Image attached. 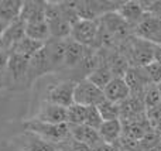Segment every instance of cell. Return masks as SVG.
<instances>
[{"label":"cell","mask_w":161,"mask_h":151,"mask_svg":"<svg viewBox=\"0 0 161 151\" xmlns=\"http://www.w3.org/2000/svg\"><path fill=\"white\" fill-rule=\"evenodd\" d=\"M20 19L25 24L45 20V2H23Z\"/></svg>","instance_id":"cell-20"},{"label":"cell","mask_w":161,"mask_h":151,"mask_svg":"<svg viewBox=\"0 0 161 151\" xmlns=\"http://www.w3.org/2000/svg\"><path fill=\"white\" fill-rule=\"evenodd\" d=\"M36 120L44 121V123L51 124H64L68 123V116H67V107L57 106V105L44 102L40 107L38 113L36 115Z\"/></svg>","instance_id":"cell-11"},{"label":"cell","mask_w":161,"mask_h":151,"mask_svg":"<svg viewBox=\"0 0 161 151\" xmlns=\"http://www.w3.org/2000/svg\"><path fill=\"white\" fill-rule=\"evenodd\" d=\"M89 48L83 47V45L75 42L74 40L67 38V50H65V68L69 69H75L80 64L83 58H85L86 52Z\"/></svg>","instance_id":"cell-21"},{"label":"cell","mask_w":161,"mask_h":151,"mask_svg":"<svg viewBox=\"0 0 161 151\" xmlns=\"http://www.w3.org/2000/svg\"><path fill=\"white\" fill-rule=\"evenodd\" d=\"M144 151H161V138H160V141L157 144H154V146H151L150 148H146Z\"/></svg>","instance_id":"cell-35"},{"label":"cell","mask_w":161,"mask_h":151,"mask_svg":"<svg viewBox=\"0 0 161 151\" xmlns=\"http://www.w3.org/2000/svg\"><path fill=\"white\" fill-rule=\"evenodd\" d=\"M45 21L50 28L51 38L67 40L71 37L72 25L62 14L59 2H45Z\"/></svg>","instance_id":"cell-3"},{"label":"cell","mask_w":161,"mask_h":151,"mask_svg":"<svg viewBox=\"0 0 161 151\" xmlns=\"http://www.w3.org/2000/svg\"><path fill=\"white\" fill-rule=\"evenodd\" d=\"M24 37H25V23L23 21L19 16L13 23H10V24L4 28V31H3L0 50L6 51V52H10L11 47H13L17 41L24 38Z\"/></svg>","instance_id":"cell-13"},{"label":"cell","mask_w":161,"mask_h":151,"mask_svg":"<svg viewBox=\"0 0 161 151\" xmlns=\"http://www.w3.org/2000/svg\"><path fill=\"white\" fill-rule=\"evenodd\" d=\"M58 148H62L65 151H93L91 147H88L83 143H79V141H76V140H74L72 137L67 138L64 143H61L58 146Z\"/></svg>","instance_id":"cell-32"},{"label":"cell","mask_w":161,"mask_h":151,"mask_svg":"<svg viewBox=\"0 0 161 151\" xmlns=\"http://www.w3.org/2000/svg\"><path fill=\"white\" fill-rule=\"evenodd\" d=\"M86 79H88V81H91L95 86H97L99 89L103 90L106 86H108L109 82L113 79V73L110 72V69H109L105 64H100L96 69L92 71V72L89 73Z\"/></svg>","instance_id":"cell-25"},{"label":"cell","mask_w":161,"mask_h":151,"mask_svg":"<svg viewBox=\"0 0 161 151\" xmlns=\"http://www.w3.org/2000/svg\"><path fill=\"white\" fill-rule=\"evenodd\" d=\"M133 35L154 45H161V16L146 13L142 21L133 28Z\"/></svg>","instance_id":"cell-4"},{"label":"cell","mask_w":161,"mask_h":151,"mask_svg":"<svg viewBox=\"0 0 161 151\" xmlns=\"http://www.w3.org/2000/svg\"><path fill=\"white\" fill-rule=\"evenodd\" d=\"M105 99L113 103H122L130 96V89L126 84L125 78H113L103 89Z\"/></svg>","instance_id":"cell-17"},{"label":"cell","mask_w":161,"mask_h":151,"mask_svg":"<svg viewBox=\"0 0 161 151\" xmlns=\"http://www.w3.org/2000/svg\"><path fill=\"white\" fill-rule=\"evenodd\" d=\"M146 120L153 132L161 134V105L146 109Z\"/></svg>","instance_id":"cell-28"},{"label":"cell","mask_w":161,"mask_h":151,"mask_svg":"<svg viewBox=\"0 0 161 151\" xmlns=\"http://www.w3.org/2000/svg\"><path fill=\"white\" fill-rule=\"evenodd\" d=\"M100 138L105 144H110L113 146L116 141H119V138L123 134V124L120 121V119L117 120H109V121H103L102 126L97 130Z\"/></svg>","instance_id":"cell-19"},{"label":"cell","mask_w":161,"mask_h":151,"mask_svg":"<svg viewBox=\"0 0 161 151\" xmlns=\"http://www.w3.org/2000/svg\"><path fill=\"white\" fill-rule=\"evenodd\" d=\"M23 130L27 133H33V134L38 136L40 138L48 141V143L54 144L58 147L61 143H64L67 138L71 137L69 132V124H51L44 123V121H38L36 119H30L23 123Z\"/></svg>","instance_id":"cell-1"},{"label":"cell","mask_w":161,"mask_h":151,"mask_svg":"<svg viewBox=\"0 0 161 151\" xmlns=\"http://www.w3.org/2000/svg\"><path fill=\"white\" fill-rule=\"evenodd\" d=\"M23 2L20 0H0V25L7 27L20 16Z\"/></svg>","instance_id":"cell-22"},{"label":"cell","mask_w":161,"mask_h":151,"mask_svg":"<svg viewBox=\"0 0 161 151\" xmlns=\"http://www.w3.org/2000/svg\"><path fill=\"white\" fill-rule=\"evenodd\" d=\"M69 132H71V137L74 140L86 144L92 150H95L103 143L97 130L91 129V127L85 126V124H78V126H71L69 124Z\"/></svg>","instance_id":"cell-15"},{"label":"cell","mask_w":161,"mask_h":151,"mask_svg":"<svg viewBox=\"0 0 161 151\" xmlns=\"http://www.w3.org/2000/svg\"><path fill=\"white\" fill-rule=\"evenodd\" d=\"M45 50L50 59L53 73L65 68V50H67V40H54L45 42Z\"/></svg>","instance_id":"cell-12"},{"label":"cell","mask_w":161,"mask_h":151,"mask_svg":"<svg viewBox=\"0 0 161 151\" xmlns=\"http://www.w3.org/2000/svg\"><path fill=\"white\" fill-rule=\"evenodd\" d=\"M75 86H76L75 79H67V81H62L59 84L54 85V86H51L48 89L45 102L57 105V106L69 107L71 105H74V90H75Z\"/></svg>","instance_id":"cell-7"},{"label":"cell","mask_w":161,"mask_h":151,"mask_svg":"<svg viewBox=\"0 0 161 151\" xmlns=\"http://www.w3.org/2000/svg\"><path fill=\"white\" fill-rule=\"evenodd\" d=\"M97 30H99L97 20H79L72 25L69 38L86 48H93L96 42Z\"/></svg>","instance_id":"cell-6"},{"label":"cell","mask_w":161,"mask_h":151,"mask_svg":"<svg viewBox=\"0 0 161 151\" xmlns=\"http://www.w3.org/2000/svg\"><path fill=\"white\" fill-rule=\"evenodd\" d=\"M7 62H8V52L0 50V85H3L4 84V81H6Z\"/></svg>","instance_id":"cell-34"},{"label":"cell","mask_w":161,"mask_h":151,"mask_svg":"<svg viewBox=\"0 0 161 151\" xmlns=\"http://www.w3.org/2000/svg\"><path fill=\"white\" fill-rule=\"evenodd\" d=\"M154 52H156V45L133 35L129 38L126 54L123 55L126 57L130 67L143 68L154 61Z\"/></svg>","instance_id":"cell-2"},{"label":"cell","mask_w":161,"mask_h":151,"mask_svg":"<svg viewBox=\"0 0 161 151\" xmlns=\"http://www.w3.org/2000/svg\"><path fill=\"white\" fill-rule=\"evenodd\" d=\"M105 100L103 90L95 86L91 81L83 78L82 81L76 82L75 90H74V103L82 105V106H97Z\"/></svg>","instance_id":"cell-5"},{"label":"cell","mask_w":161,"mask_h":151,"mask_svg":"<svg viewBox=\"0 0 161 151\" xmlns=\"http://www.w3.org/2000/svg\"><path fill=\"white\" fill-rule=\"evenodd\" d=\"M25 37H28L30 40L38 41L45 44L47 41L51 40V34H50V28L45 20L41 21H33V23H27L25 24Z\"/></svg>","instance_id":"cell-23"},{"label":"cell","mask_w":161,"mask_h":151,"mask_svg":"<svg viewBox=\"0 0 161 151\" xmlns=\"http://www.w3.org/2000/svg\"><path fill=\"white\" fill-rule=\"evenodd\" d=\"M67 116H68V124L71 126H78V124L85 123L86 117V106L74 103L69 107H67Z\"/></svg>","instance_id":"cell-27"},{"label":"cell","mask_w":161,"mask_h":151,"mask_svg":"<svg viewBox=\"0 0 161 151\" xmlns=\"http://www.w3.org/2000/svg\"><path fill=\"white\" fill-rule=\"evenodd\" d=\"M103 119L100 116L99 110L96 106H88L86 107V117H85V126L91 127V129L99 130V127L102 126Z\"/></svg>","instance_id":"cell-30"},{"label":"cell","mask_w":161,"mask_h":151,"mask_svg":"<svg viewBox=\"0 0 161 151\" xmlns=\"http://www.w3.org/2000/svg\"><path fill=\"white\" fill-rule=\"evenodd\" d=\"M143 102H144L146 109L148 107L157 106V105H161V96H160V88L158 85H148L146 88L144 93H143Z\"/></svg>","instance_id":"cell-29"},{"label":"cell","mask_w":161,"mask_h":151,"mask_svg":"<svg viewBox=\"0 0 161 151\" xmlns=\"http://www.w3.org/2000/svg\"><path fill=\"white\" fill-rule=\"evenodd\" d=\"M143 72L153 85H160L161 84V64L153 61L151 64L143 67Z\"/></svg>","instance_id":"cell-31"},{"label":"cell","mask_w":161,"mask_h":151,"mask_svg":"<svg viewBox=\"0 0 161 151\" xmlns=\"http://www.w3.org/2000/svg\"><path fill=\"white\" fill-rule=\"evenodd\" d=\"M123 78H125L129 89H130V95L133 93V96H139V98L143 96L146 88H147L148 85H151L150 81L147 79V76L143 72V68L129 67V69L126 71Z\"/></svg>","instance_id":"cell-14"},{"label":"cell","mask_w":161,"mask_h":151,"mask_svg":"<svg viewBox=\"0 0 161 151\" xmlns=\"http://www.w3.org/2000/svg\"><path fill=\"white\" fill-rule=\"evenodd\" d=\"M42 47H44L42 42L34 41V40H30L28 37H24V38L17 41L16 44L11 47V50L8 54H16V55L24 57V58L30 59L31 57H33L36 52H38Z\"/></svg>","instance_id":"cell-24"},{"label":"cell","mask_w":161,"mask_h":151,"mask_svg":"<svg viewBox=\"0 0 161 151\" xmlns=\"http://www.w3.org/2000/svg\"><path fill=\"white\" fill-rule=\"evenodd\" d=\"M119 16L130 25L131 28H134L140 21L142 19L146 16V11L143 8L142 3L140 2H136V0H127V2H123L122 6L119 7L117 10Z\"/></svg>","instance_id":"cell-16"},{"label":"cell","mask_w":161,"mask_h":151,"mask_svg":"<svg viewBox=\"0 0 161 151\" xmlns=\"http://www.w3.org/2000/svg\"><path fill=\"white\" fill-rule=\"evenodd\" d=\"M97 110H99L100 116H102L103 121H109V120H117L120 119V105L119 103H113L109 100H103L100 105H97Z\"/></svg>","instance_id":"cell-26"},{"label":"cell","mask_w":161,"mask_h":151,"mask_svg":"<svg viewBox=\"0 0 161 151\" xmlns=\"http://www.w3.org/2000/svg\"><path fill=\"white\" fill-rule=\"evenodd\" d=\"M47 73H53V68H51L50 59L47 55V50H45V44L38 52H36L28 61V71H27V84H33L36 79L41 78V76L47 75ZM28 86V85H27Z\"/></svg>","instance_id":"cell-10"},{"label":"cell","mask_w":161,"mask_h":151,"mask_svg":"<svg viewBox=\"0 0 161 151\" xmlns=\"http://www.w3.org/2000/svg\"><path fill=\"white\" fill-rule=\"evenodd\" d=\"M144 8L146 13L154 14V16H161V0L157 2H140Z\"/></svg>","instance_id":"cell-33"},{"label":"cell","mask_w":161,"mask_h":151,"mask_svg":"<svg viewBox=\"0 0 161 151\" xmlns=\"http://www.w3.org/2000/svg\"><path fill=\"white\" fill-rule=\"evenodd\" d=\"M55 151H65V150H62V148H57Z\"/></svg>","instance_id":"cell-36"},{"label":"cell","mask_w":161,"mask_h":151,"mask_svg":"<svg viewBox=\"0 0 161 151\" xmlns=\"http://www.w3.org/2000/svg\"><path fill=\"white\" fill-rule=\"evenodd\" d=\"M28 61L30 59L24 57L8 54L7 69H6V81L7 85H27V71H28Z\"/></svg>","instance_id":"cell-9"},{"label":"cell","mask_w":161,"mask_h":151,"mask_svg":"<svg viewBox=\"0 0 161 151\" xmlns=\"http://www.w3.org/2000/svg\"><path fill=\"white\" fill-rule=\"evenodd\" d=\"M19 140H20L19 151H55L58 148L54 144L40 138L38 136L33 134V133H27V132L23 133V136Z\"/></svg>","instance_id":"cell-18"},{"label":"cell","mask_w":161,"mask_h":151,"mask_svg":"<svg viewBox=\"0 0 161 151\" xmlns=\"http://www.w3.org/2000/svg\"><path fill=\"white\" fill-rule=\"evenodd\" d=\"M99 25L103 27L112 37L114 38V41H123L129 37V34L133 33V28L119 16L117 11H112L105 16H102L99 20Z\"/></svg>","instance_id":"cell-8"}]
</instances>
